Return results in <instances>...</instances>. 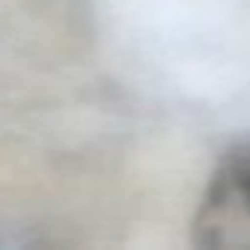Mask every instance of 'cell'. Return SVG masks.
<instances>
[{"instance_id":"obj_1","label":"cell","mask_w":250,"mask_h":250,"mask_svg":"<svg viewBox=\"0 0 250 250\" xmlns=\"http://www.w3.org/2000/svg\"><path fill=\"white\" fill-rule=\"evenodd\" d=\"M191 232L197 247L250 250V145L218 162L194 212Z\"/></svg>"}]
</instances>
